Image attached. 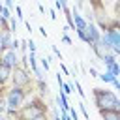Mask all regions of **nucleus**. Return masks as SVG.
<instances>
[{
	"instance_id": "obj_1",
	"label": "nucleus",
	"mask_w": 120,
	"mask_h": 120,
	"mask_svg": "<svg viewBox=\"0 0 120 120\" xmlns=\"http://www.w3.org/2000/svg\"><path fill=\"white\" fill-rule=\"evenodd\" d=\"M26 98H28V90L19 88V86H11L6 92V96H4V101H6V112L4 114L8 118H19L17 116V111L26 101Z\"/></svg>"
},
{
	"instance_id": "obj_2",
	"label": "nucleus",
	"mask_w": 120,
	"mask_h": 120,
	"mask_svg": "<svg viewBox=\"0 0 120 120\" xmlns=\"http://www.w3.org/2000/svg\"><path fill=\"white\" fill-rule=\"evenodd\" d=\"M92 98H94V103L98 109H114V111H120V101L116 98V94L112 90H107V88H92Z\"/></svg>"
},
{
	"instance_id": "obj_3",
	"label": "nucleus",
	"mask_w": 120,
	"mask_h": 120,
	"mask_svg": "<svg viewBox=\"0 0 120 120\" xmlns=\"http://www.w3.org/2000/svg\"><path fill=\"white\" fill-rule=\"evenodd\" d=\"M39 114H47V105L41 98H32L28 103L24 101L21 105V109L17 111V116L19 120H32Z\"/></svg>"
},
{
	"instance_id": "obj_4",
	"label": "nucleus",
	"mask_w": 120,
	"mask_h": 120,
	"mask_svg": "<svg viewBox=\"0 0 120 120\" xmlns=\"http://www.w3.org/2000/svg\"><path fill=\"white\" fill-rule=\"evenodd\" d=\"M11 84L13 86H19V88H24L28 92H32V79H30V71L28 68H22V66H15L11 69V77H9Z\"/></svg>"
},
{
	"instance_id": "obj_5",
	"label": "nucleus",
	"mask_w": 120,
	"mask_h": 120,
	"mask_svg": "<svg viewBox=\"0 0 120 120\" xmlns=\"http://www.w3.org/2000/svg\"><path fill=\"white\" fill-rule=\"evenodd\" d=\"M101 39L111 47V51H112V54H114V56H118V54H120V32H118V28L103 32V34H101Z\"/></svg>"
},
{
	"instance_id": "obj_6",
	"label": "nucleus",
	"mask_w": 120,
	"mask_h": 120,
	"mask_svg": "<svg viewBox=\"0 0 120 120\" xmlns=\"http://www.w3.org/2000/svg\"><path fill=\"white\" fill-rule=\"evenodd\" d=\"M82 34H84V43H88L90 47L101 38V30H99L94 22H86V26L82 28Z\"/></svg>"
},
{
	"instance_id": "obj_7",
	"label": "nucleus",
	"mask_w": 120,
	"mask_h": 120,
	"mask_svg": "<svg viewBox=\"0 0 120 120\" xmlns=\"http://www.w3.org/2000/svg\"><path fill=\"white\" fill-rule=\"evenodd\" d=\"M0 64H4V66H8V68H15V66H19V54H17V51H13V49H4V51H0Z\"/></svg>"
},
{
	"instance_id": "obj_8",
	"label": "nucleus",
	"mask_w": 120,
	"mask_h": 120,
	"mask_svg": "<svg viewBox=\"0 0 120 120\" xmlns=\"http://www.w3.org/2000/svg\"><path fill=\"white\" fill-rule=\"evenodd\" d=\"M92 51H94V54H96V56H98L99 60H101L103 56H107V54H112L111 47H109V45H107V43H105V41H103L101 38H99V39H98V41H96V43L92 45Z\"/></svg>"
},
{
	"instance_id": "obj_9",
	"label": "nucleus",
	"mask_w": 120,
	"mask_h": 120,
	"mask_svg": "<svg viewBox=\"0 0 120 120\" xmlns=\"http://www.w3.org/2000/svg\"><path fill=\"white\" fill-rule=\"evenodd\" d=\"M98 111L103 120H120V111H114V109H98Z\"/></svg>"
},
{
	"instance_id": "obj_10",
	"label": "nucleus",
	"mask_w": 120,
	"mask_h": 120,
	"mask_svg": "<svg viewBox=\"0 0 120 120\" xmlns=\"http://www.w3.org/2000/svg\"><path fill=\"white\" fill-rule=\"evenodd\" d=\"M9 77H11V68H8V66L0 64V82H2V86L9 81Z\"/></svg>"
},
{
	"instance_id": "obj_11",
	"label": "nucleus",
	"mask_w": 120,
	"mask_h": 120,
	"mask_svg": "<svg viewBox=\"0 0 120 120\" xmlns=\"http://www.w3.org/2000/svg\"><path fill=\"white\" fill-rule=\"evenodd\" d=\"M56 103L60 105V111H68V109H69V101H68V96H66L64 92H60V94L56 96Z\"/></svg>"
},
{
	"instance_id": "obj_12",
	"label": "nucleus",
	"mask_w": 120,
	"mask_h": 120,
	"mask_svg": "<svg viewBox=\"0 0 120 120\" xmlns=\"http://www.w3.org/2000/svg\"><path fill=\"white\" fill-rule=\"evenodd\" d=\"M98 79H101L105 84H111V81H112V79H116V77H114V75H112L109 69H105L103 73H98Z\"/></svg>"
},
{
	"instance_id": "obj_13",
	"label": "nucleus",
	"mask_w": 120,
	"mask_h": 120,
	"mask_svg": "<svg viewBox=\"0 0 120 120\" xmlns=\"http://www.w3.org/2000/svg\"><path fill=\"white\" fill-rule=\"evenodd\" d=\"M71 86H73V88L77 90V94L81 96V99H86V94H84V90H82V86H81V82H79L77 79H75V81L71 82Z\"/></svg>"
},
{
	"instance_id": "obj_14",
	"label": "nucleus",
	"mask_w": 120,
	"mask_h": 120,
	"mask_svg": "<svg viewBox=\"0 0 120 120\" xmlns=\"http://www.w3.org/2000/svg\"><path fill=\"white\" fill-rule=\"evenodd\" d=\"M105 69H109L114 77H118V75H120V68H118V64H116V62H112V64H111V66H107Z\"/></svg>"
},
{
	"instance_id": "obj_15",
	"label": "nucleus",
	"mask_w": 120,
	"mask_h": 120,
	"mask_svg": "<svg viewBox=\"0 0 120 120\" xmlns=\"http://www.w3.org/2000/svg\"><path fill=\"white\" fill-rule=\"evenodd\" d=\"M8 22H9V32H11V34L19 30V22H17L13 17H9V19H8Z\"/></svg>"
},
{
	"instance_id": "obj_16",
	"label": "nucleus",
	"mask_w": 120,
	"mask_h": 120,
	"mask_svg": "<svg viewBox=\"0 0 120 120\" xmlns=\"http://www.w3.org/2000/svg\"><path fill=\"white\" fill-rule=\"evenodd\" d=\"M101 62H103V64H105V68H107V66H111L112 62H116V56H114V54H107V56H103V58H101Z\"/></svg>"
},
{
	"instance_id": "obj_17",
	"label": "nucleus",
	"mask_w": 120,
	"mask_h": 120,
	"mask_svg": "<svg viewBox=\"0 0 120 120\" xmlns=\"http://www.w3.org/2000/svg\"><path fill=\"white\" fill-rule=\"evenodd\" d=\"M38 90L41 94H47L49 92V86H47V82H43V79H38Z\"/></svg>"
},
{
	"instance_id": "obj_18",
	"label": "nucleus",
	"mask_w": 120,
	"mask_h": 120,
	"mask_svg": "<svg viewBox=\"0 0 120 120\" xmlns=\"http://www.w3.org/2000/svg\"><path fill=\"white\" fill-rule=\"evenodd\" d=\"M60 92H64L66 96H68V94H71V92H73V86H71V82H64V84H62V88H60Z\"/></svg>"
},
{
	"instance_id": "obj_19",
	"label": "nucleus",
	"mask_w": 120,
	"mask_h": 120,
	"mask_svg": "<svg viewBox=\"0 0 120 120\" xmlns=\"http://www.w3.org/2000/svg\"><path fill=\"white\" fill-rule=\"evenodd\" d=\"M39 64H41V68L45 69V73L51 69V64H49V58H47V56H45V58H39Z\"/></svg>"
},
{
	"instance_id": "obj_20",
	"label": "nucleus",
	"mask_w": 120,
	"mask_h": 120,
	"mask_svg": "<svg viewBox=\"0 0 120 120\" xmlns=\"http://www.w3.org/2000/svg\"><path fill=\"white\" fill-rule=\"evenodd\" d=\"M68 114H69L71 120H79V112H77V109H73L71 105H69V109H68Z\"/></svg>"
},
{
	"instance_id": "obj_21",
	"label": "nucleus",
	"mask_w": 120,
	"mask_h": 120,
	"mask_svg": "<svg viewBox=\"0 0 120 120\" xmlns=\"http://www.w3.org/2000/svg\"><path fill=\"white\" fill-rule=\"evenodd\" d=\"M79 111H81V112H82V116H84V118H86V120H88V118H90V114H88V111H86V105H84V103H82V101H81V103H79Z\"/></svg>"
},
{
	"instance_id": "obj_22",
	"label": "nucleus",
	"mask_w": 120,
	"mask_h": 120,
	"mask_svg": "<svg viewBox=\"0 0 120 120\" xmlns=\"http://www.w3.org/2000/svg\"><path fill=\"white\" fill-rule=\"evenodd\" d=\"M0 17H4V19H9L11 17V9H8L6 6L2 8V11H0Z\"/></svg>"
},
{
	"instance_id": "obj_23",
	"label": "nucleus",
	"mask_w": 120,
	"mask_h": 120,
	"mask_svg": "<svg viewBox=\"0 0 120 120\" xmlns=\"http://www.w3.org/2000/svg\"><path fill=\"white\" fill-rule=\"evenodd\" d=\"M13 9H15V13H17V17H19L21 21H24V15H22V8H21V6H15Z\"/></svg>"
},
{
	"instance_id": "obj_24",
	"label": "nucleus",
	"mask_w": 120,
	"mask_h": 120,
	"mask_svg": "<svg viewBox=\"0 0 120 120\" xmlns=\"http://www.w3.org/2000/svg\"><path fill=\"white\" fill-rule=\"evenodd\" d=\"M26 47H28L30 52H36V43H34L32 39H26Z\"/></svg>"
},
{
	"instance_id": "obj_25",
	"label": "nucleus",
	"mask_w": 120,
	"mask_h": 120,
	"mask_svg": "<svg viewBox=\"0 0 120 120\" xmlns=\"http://www.w3.org/2000/svg\"><path fill=\"white\" fill-rule=\"evenodd\" d=\"M9 49H13V51H17L19 49V39L15 38V39H11V45H9Z\"/></svg>"
},
{
	"instance_id": "obj_26",
	"label": "nucleus",
	"mask_w": 120,
	"mask_h": 120,
	"mask_svg": "<svg viewBox=\"0 0 120 120\" xmlns=\"http://www.w3.org/2000/svg\"><path fill=\"white\" fill-rule=\"evenodd\" d=\"M52 52H54V56H56V58H58V60L62 62V52H60V51L56 49V45H52Z\"/></svg>"
},
{
	"instance_id": "obj_27",
	"label": "nucleus",
	"mask_w": 120,
	"mask_h": 120,
	"mask_svg": "<svg viewBox=\"0 0 120 120\" xmlns=\"http://www.w3.org/2000/svg\"><path fill=\"white\" fill-rule=\"evenodd\" d=\"M49 15H51V19H52V21H56V19H58V15H56V9H54V8H51V9H49Z\"/></svg>"
},
{
	"instance_id": "obj_28",
	"label": "nucleus",
	"mask_w": 120,
	"mask_h": 120,
	"mask_svg": "<svg viewBox=\"0 0 120 120\" xmlns=\"http://www.w3.org/2000/svg\"><path fill=\"white\" fill-rule=\"evenodd\" d=\"M62 41H64V43H68V45H71V38L68 36V32H64V36H62Z\"/></svg>"
},
{
	"instance_id": "obj_29",
	"label": "nucleus",
	"mask_w": 120,
	"mask_h": 120,
	"mask_svg": "<svg viewBox=\"0 0 120 120\" xmlns=\"http://www.w3.org/2000/svg\"><path fill=\"white\" fill-rule=\"evenodd\" d=\"M88 73H90V77H98V69H96L94 66H90V68H88Z\"/></svg>"
},
{
	"instance_id": "obj_30",
	"label": "nucleus",
	"mask_w": 120,
	"mask_h": 120,
	"mask_svg": "<svg viewBox=\"0 0 120 120\" xmlns=\"http://www.w3.org/2000/svg\"><path fill=\"white\" fill-rule=\"evenodd\" d=\"M4 6L8 9H13V0H4Z\"/></svg>"
},
{
	"instance_id": "obj_31",
	"label": "nucleus",
	"mask_w": 120,
	"mask_h": 120,
	"mask_svg": "<svg viewBox=\"0 0 120 120\" xmlns=\"http://www.w3.org/2000/svg\"><path fill=\"white\" fill-rule=\"evenodd\" d=\"M77 69H79V68H77V64L73 62V66H71V75H73V77H77Z\"/></svg>"
},
{
	"instance_id": "obj_32",
	"label": "nucleus",
	"mask_w": 120,
	"mask_h": 120,
	"mask_svg": "<svg viewBox=\"0 0 120 120\" xmlns=\"http://www.w3.org/2000/svg\"><path fill=\"white\" fill-rule=\"evenodd\" d=\"M111 84H112V86H114V88L118 90V88H120V82H118V77H116V79H112V81H111Z\"/></svg>"
},
{
	"instance_id": "obj_33",
	"label": "nucleus",
	"mask_w": 120,
	"mask_h": 120,
	"mask_svg": "<svg viewBox=\"0 0 120 120\" xmlns=\"http://www.w3.org/2000/svg\"><path fill=\"white\" fill-rule=\"evenodd\" d=\"M32 120H51L47 114H39V116H36V118H32Z\"/></svg>"
},
{
	"instance_id": "obj_34",
	"label": "nucleus",
	"mask_w": 120,
	"mask_h": 120,
	"mask_svg": "<svg viewBox=\"0 0 120 120\" xmlns=\"http://www.w3.org/2000/svg\"><path fill=\"white\" fill-rule=\"evenodd\" d=\"M60 69H62V73H64V75H68V73H69V69H68V68H66L62 62H60Z\"/></svg>"
},
{
	"instance_id": "obj_35",
	"label": "nucleus",
	"mask_w": 120,
	"mask_h": 120,
	"mask_svg": "<svg viewBox=\"0 0 120 120\" xmlns=\"http://www.w3.org/2000/svg\"><path fill=\"white\" fill-rule=\"evenodd\" d=\"M39 34H41L43 38H47V30H45V26H39Z\"/></svg>"
},
{
	"instance_id": "obj_36",
	"label": "nucleus",
	"mask_w": 120,
	"mask_h": 120,
	"mask_svg": "<svg viewBox=\"0 0 120 120\" xmlns=\"http://www.w3.org/2000/svg\"><path fill=\"white\" fill-rule=\"evenodd\" d=\"M24 26H26V30L32 34V26H30V22H28V21H24Z\"/></svg>"
},
{
	"instance_id": "obj_37",
	"label": "nucleus",
	"mask_w": 120,
	"mask_h": 120,
	"mask_svg": "<svg viewBox=\"0 0 120 120\" xmlns=\"http://www.w3.org/2000/svg\"><path fill=\"white\" fill-rule=\"evenodd\" d=\"M52 120H62V118H60V112H58V111H54V116H52Z\"/></svg>"
},
{
	"instance_id": "obj_38",
	"label": "nucleus",
	"mask_w": 120,
	"mask_h": 120,
	"mask_svg": "<svg viewBox=\"0 0 120 120\" xmlns=\"http://www.w3.org/2000/svg\"><path fill=\"white\" fill-rule=\"evenodd\" d=\"M103 2V6H107V4H111V2H114V0H101Z\"/></svg>"
},
{
	"instance_id": "obj_39",
	"label": "nucleus",
	"mask_w": 120,
	"mask_h": 120,
	"mask_svg": "<svg viewBox=\"0 0 120 120\" xmlns=\"http://www.w3.org/2000/svg\"><path fill=\"white\" fill-rule=\"evenodd\" d=\"M0 120H8V116H6L4 112H0Z\"/></svg>"
},
{
	"instance_id": "obj_40",
	"label": "nucleus",
	"mask_w": 120,
	"mask_h": 120,
	"mask_svg": "<svg viewBox=\"0 0 120 120\" xmlns=\"http://www.w3.org/2000/svg\"><path fill=\"white\" fill-rule=\"evenodd\" d=\"M82 4H84V0H77V8H81Z\"/></svg>"
},
{
	"instance_id": "obj_41",
	"label": "nucleus",
	"mask_w": 120,
	"mask_h": 120,
	"mask_svg": "<svg viewBox=\"0 0 120 120\" xmlns=\"http://www.w3.org/2000/svg\"><path fill=\"white\" fill-rule=\"evenodd\" d=\"M2 8H4V2H2V0H0V11H2Z\"/></svg>"
},
{
	"instance_id": "obj_42",
	"label": "nucleus",
	"mask_w": 120,
	"mask_h": 120,
	"mask_svg": "<svg viewBox=\"0 0 120 120\" xmlns=\"http://www.w3.org/2000/svg\"><path fill=\"white\" fill-rule=\"evenodd\" d=\"M8 120H19V118H8Z\"/></svg>"
},
{
	"instance_id": "obj_43",
	"label": "nucleus",
	"mask_w": 120,
	"mask_h": 120,
	"mask_svg": "<svg viewBox=\"0 0 120 120\" xmlns=\"http://www.w3.org/2000/svg\"><path fill=\"white\" fill-rule=\"evenodd\" d=\"M0 86H2V82H0Z\"/></svg>"
}]
</instances>
